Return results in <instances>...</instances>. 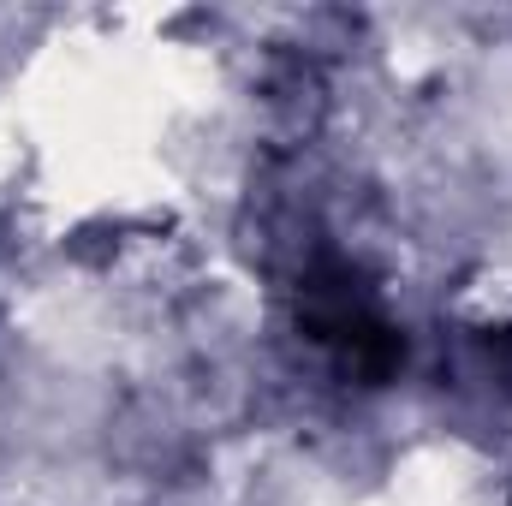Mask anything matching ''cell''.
Returning a JSON list of instances; mask_svg holds the SVG:
<instances>
[{"label": "cell", "instance_id": "obj_1", "mask_svg": "<svg viewBox=\"0 0 512 506\" xmlns=\"http://www.w3.org/2000/svg\"><path fill=\"white\" fill-rule=\"evenodd\" d=\"M298 328L316 346H328L346 376L370 381V387L387 381L399 370V358H405V340L376 310L364 274L346 268V262H322V268H310L298 280Z\"/></svg>", "mask_w": 512, "mask_h": 506}]
</instances>
